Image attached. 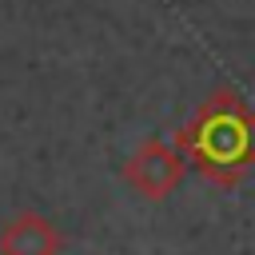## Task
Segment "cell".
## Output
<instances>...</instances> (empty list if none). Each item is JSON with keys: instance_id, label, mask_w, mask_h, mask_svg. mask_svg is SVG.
Returning a JSON list of instances; mask_svg holds the SVG:
<instances>
[{"instance_id": "obj_3", "label": "cell", "mask_w": 255, "mask_h": 255, "mask_svg": "<svg viewBox=\"0 0 255 255\" xmlns=\"http://www.w3.org/2000/svg\"><path fill=\"white\" fill-rule=\"evenodd\" d=\"M64 231L40 211H16L0 223V255H60Z\"/></svg>"}, {"instance_id": "obj_1", "label": "cell", "mask_w": 255, "mask_h": 255, "mask_svg": "<svg viewBox=\"0 0 255 255\" xmlns=\"http://www.w3.org/2000/svg\"><path fill=\"white\" fill-rule=\"evenodd\" d=\"M187 167L211 187H239L255 171V108L235 88H215L175 131Z\"/></svg>"}, {"instance_id": "obj_2", "label": "cell", "mask_w": 255, "mask_h": 255, "mask_svg": "<svg viewBox=\"0 0 255 255\" xmlns=\"http://www.w3.org/2000/svg\"><path fill=\"white\" fill-rule=\"evenodd\" d=\"M183 175H187L183 151L175 147V139H159V135L143 139V143L124 159V167H120V179H124L139 199H151V203L167 199V195L183 183Z\"/></svg>"}]
</instances>
